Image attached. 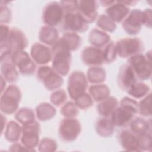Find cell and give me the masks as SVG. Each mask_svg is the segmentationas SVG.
Returning a JSON list of instances; mask_svg holds the SVG:
<instances>
[{
    "label": "cell",
    "mask_w": 152,
    "mask_h": 152,
    "mask_svg": "<svg viewBox=\"0 0 152 152\" xmlns=\"http://www.w3.org/2000/svg\"><path fill=\"white\" fill-rule=\"evenodd\" d=\"M110 116L115 127L125 128L138 113V103L130 97H125L119 102Z\"/></svg>",
    "instance_id": "obj_1"
},
{
    "label": "cell",
    "mask_w": 152,
    "mask_h": 152,
    "mask_svg": "<svg viewBox=\"0 0 152 152\" xmlns=\"http://www.w3.org/2000/svg\"><path fill=\"white\" fill-rule=\"evenodd\" d=\"M52 68L58 74L65 76L70 70L71 64V52L66 49L58 40L52 46Z\"/></svg>",
    "instance_id": "obj_2"
},
{
    "label": "cell",
    "mask_w": 152,
    "mask_h": 152,
    "mask_svg": "<svg viewBox=\"0 0 152 152\" xmlns=\"http://www.w3.org/2000/svg\"><path fill=\"white\" fill-rule=\"evenodd\" d=\"M127 64L132 68L138 80L144 81L151 77V50L145 55L140 53L129 58Z\"/></svg>",
    "instance_id": "obj_3"
},
{
    "label": "cell",
    "mask_w": 152,
    "mask_h": 152,
    "mask_svg": "<svg viewBox=\"0 0 152 152\" xmlns=\"http://www.w3.org/2000/svg\"><path fill=\"white\" fill-rule=\"evenodd\" d=\"M28 45V40L24 33L17 28L10 30L7 38L1 42V56L23 50Z\"/></svg>",
    "instance_id": "obj_4"
},
{
    "label": "cell",
    "mask_w": 152,
    "mask_h": 152,
    "mask_svg": "<svg viewBox=\"0 0 152 152\" xmlns=\"http://www.w3.org/2000/svg\"><path fill=\"white\" fill-rule=\"evenodd\" d=\"M21 99L20 88L15 86H8L1 93L0 109L2 113L7 115L14 113L18 109Z\"/></svg>",
    "instance_id": "obj_5"
},
{
    "label": "cell",
    "mask_w": 152,
    "mask_h": 152,
    "mask_svg": "<svg viewBox=\"0 0 152 152\" xmlns=\"http://www.w3.org/2000/svg\"><path fill=\"white\" fill-rule=\"evenodd\" d=\"M115 45L117 55L123 58H129L140 54L144 50L143 42L137 37H125L120 39Z\"/></svg>",
    "instance_id": "obj_6"
},
{
    "label": "cell",
    "mask_w": 152,
    "mask_h": 152,
    "mask_svg": "<svg viewBox=\"0 0 152 152\" xmlns=\"http://www.w3.org/2000/svg\"><path fill=\"white\" fill-rule=\"evenodd\" d=\"M87 87L88 80L84 72L75 71L70 74L68 80L67 90L72 100H75L86 93Z\"/></svg>",
    "instance_id": "obj_7"
},
{
    "label": "cell",
    "mask_w": 152,
    "mask_h": 152,
    "mask_svg": "<svg viewBox=\"0 0 152 152\" xmlns=\"http://www.w3.org/2000/svg\"><path fill=\"white\" fill-rule=\"evenodd\" d=\"M37 78L49 91L57 90L64 83L61 75L55 72L52 68L46 65H42L38 68Z\"/></svg>",
    "instance_id": "obj_8"
},
{
    "label": "cell",
    "mask_w": 152,
    "mask_h": 152,
    "mask_svg": "<svg viewBox=\"0 0 152 152\" xmlns=\"http://www.w3.org/2000/svg\"><path fill=\"white\" fill-rule=\"evenodd\" d=\"M40 126L36 121L22 125V133L21 136V144L31 151L39 145Z\"/></svg>",
    "instance_id": "obj_9"
},
{
    "label": "cell",
    "mask_w": 152,
    "mask_h": 152,
    "mask_svg": "<svg viewBox=\"0 0 152 152\" xmlns=\"http://www.w3.org/2000/svg\"><path fill=\"white\" fill-rule=\"evenodd\" d=\"M81 129V124L75 118H65L60 122L59 136L65 142H71L77 139Z\"/></svg>",
    "instance_id": "obj_10"
},
{
    "label": "cell",
    "mask_w": 152,
    "mask_h": 152,
    "mask_svg": "<svg viewBox=\"0 0 152 152\" xmlns=\"http://www.w3.org/2000/svg\"><path fill=\"white\" fill-rule=\"evenodd\" d=\"M61 24L64 30L75 33L87 31L89 26V24L77 11L65 12Z\"/></svg>",
    "instance_id": "obj_11"
},
{
    "label": "cell",
    "mask_w": 152,
    "mask_h": 152,
    "mask_svg": "<svg viewBox=\"0 0 152 152\" xmlns=\"http://www.w3.org/2000/svg\"><path fill=\"white\" fill-rule=\"evenodd\" d=\"M64 14L59 2H50L43 10L42 20L46 26L55 27L62 23Z\"/></svg>",
    "instance_id": "obj_12"
},
{
    "label": "cell",
    "mask_w": 152,
    "mask_h": 152,
    "mask_svg": "<svg viewBox=\"0 0 152 152\" xmlns=\"http://www.w3.org/2000/svg\"><path fill=\"white\" fill-rule=\"evenodd\" d=\"M11 59L19 72L23 75H32L36 71V64L29 55L24 50L15 51L11 54Z\"/></svg>",
    "instance_id": "obj_13"
},
{
    "label": "cell",
    "mask_w": 152,
    "mask_h": 152,
    "mask_svg": "<svg viewBox=\"0 0 152 152\" xmlns=\"http://www.w3.org/2000/svg\"><path fill=\"white\" fill-rule=\"evenodd\" d=\"M124 30L130 35L138 34L144 25L143 11L135 9L129 12L127 17L122 22Z\"/></svg>",
    "instance_id": "obj_14"
},
{
    "label": "cell",
    "mask_w": 152,
    "mask_h": 152,
    "mask_svg": "<svg viewBox=\"0 0 152 152\" xmlns=\"http://www.w3.org/2000/svg\"><path fill=\"white\" fill-rule=\"evenodd\" d=\"M11 54L8 53L1 56V75L5 81L14 83L18 78V71L12 61Z\"/></svg>",
    "instance_id": "obj_15"
},
{
    "label": "cell",
    "mask_w": 152,
    "mask_h": 152,
    "mask_svg": "<svg viewBox=\"0 0 152 152\" xmlns=\"http://www.w3.org/2000/svg\"><path fill=\"white\" fill-rule=\"evenodd\" d=\"M81 57L83 63L90 67L100 66L104 63L102 49L93 46L86 47Z\"/></svg>",
    "instance_id": "obj_16"
},
{
    "label": "cell",
    "mask_w": 152,
    "mask_h": 152,
    "mask_svg": "<svg viewBox=\"0 0 152 152\" xmlns=\"http://www.w3.org/2000/svg\"><path fill=\"white\" fill-rule=\"evenodd\" d=\"M117 81L119 88L126 92L137 82V78L134 71L127 63L121 66Z\"/></svg>",
    "instance_id": "obj_17"
},
{
    "label": "cell",
    "mask_w": 152,
    "mask_h": 152,
    "mask_svg": "<svg viewBox=\"0 0 152 152\" xmlns=\"http://www.w3.org/2000/svg\"><path fill=\"white\" fill-rule=\"evenodd\" d=\"M118 140L122 148L129 151H141L138 136L130 129H124L118 134Z\"/></svg>",
    "instance_id": "obj_18"
},
{
    "label": "cell",
    "mask_w": 152,
    "mask_h": 152,
    "mask_svg": "<svg viewBox=\"0 0 152 152\" xmlns=\"http://www.w3.org/2000/svg\"><path fill=\"white\" fill-rule=\"evenodd\" d=\"M77 12L89 24L94 22L97 18L98 2L96 1H79Z\"/></svg>",
    "instance_id": "obj_19"
},
{
    "label": "cell",
    "mask_w": 152,
    "mask_h": 152,
    "mask_svg": "<svg viewBox=\"0 0 152 152\" xmlns=\"http://www.w3.org/2000/svg\"><path fill=\"white\" fill-rule=\"evenodd\" d=\"M30 55L35 63L41 65H45L52 60L51 49L40 43H36L32 45Z\"/></svg>",
    "instance_id": "obj_20"
},
{
    "label": "cell",
    "mask_w": 152,
    "mask_h": 152,
    "mask_svg": "<svg viewBox=\"0 0 152 152\" xmlns=\"http://www.w3.org/2000/svg\"><path fill=\"white\" fill-rule=\"evenodd\" d=\"M130 12L129 8L121 1L115 2L106 10V15L116 23H121L127 17Z\"/></svg>",
    "instance_id": "obj_21"
},
{
    "label": "cell",
    "mask_w": 152,
    "mask_h": 152,
    "mask_svg": "<svg viewBox=\"0 0 152 152\" xmlns=\"http://www.w3.org/2000/svg\"><path fill=\"white\" fill-rule=\"evenodd\" d=\"M39 37L42 43L53 46L59 40V33L53 27L44 26L40 30Z\"/></svg>",
    "instance_id": "obj_22"
},
{
    "label": "cell",
    "mask_w": 152,
    "mask_h": 152,
    "mask_svg": "<svg viewBox=\"0 0 152 152\" xmlns=\"http://www.w3.org/2000/svg\"><path fill=\"white\" fill-rule=\"evenodd\" d=\"M88 41L93 46L101 49L110 42V37L106 32L94 28L89 33Z\"/></svg>",
    "instance_id": "obj_23"
},
{
    "label": "cell",
    "mask_w": 152,
    "mask_h": 152,
    "mask_svg": "<svg viewBox=\"0 0 152 152\" xmlns=\"http://www.w3.org/2000/svg\"><path fill=\"white\" fill-rule=\"evenodd\" d=\"M130 130L137 135L151 134V119L147 121L142 118L135 117L129 125Z\"/></svg>",
    "instance_id": "obj_24"
},
{
    "label": "cell",
    "mask_w": 152,
    "mask_h": 152,
    "mask_svg": "<svg viewBox=\"0 0 152 152\" xmlns=\"http://www.w3.org/2000/svg\"><path fill=\"white\" fill-rule=\"evenodd\" d=\"M59 42L68 50L74 51L81 45L80 36L75 33L66 32L58 40Z\"/></svg>",
    "instance_id": "obj_25"
},
{
    "label": "cell",
    "mask_w": 152,
    "mask_h": 152,
    "mask_svg": "<svg viewBox=\"0 0 152 152\" xmlns=\"http://www.w3.org/2000/svg\"><path fill=\"white\" fill-rule=\"evenodd\" d=\"M118 104V102L115 97L109 96L106 99L99 102L97 106V110L102 117L109 118Z\"/></svg>",
    "instance_id": "obj_26"
},
{
    "label": "cell",
    "mask_w": 152,
    "mask_h": 152,
    "mask_svg": "<svg viewBox=\"0 0 152 152\" xmlns=\"http://www.w3.org/2000/svg\"><path fill=\"white\" fill-rule=\"evenodd\" d=\"M88 94L93 100L100 102L109 96L110 89L104 84H96L91 85L88 88Z\"/></svg>",
    "instance_id": "obj_27"
},
{
    "label": "cell",
    "mask_w": 152,
    "mask_h": 152,
    "mask_svg": "<svg viewBox=\"0 0 152 152\" xmlns=\"http://www.w3.org/2000/svg\"><path fill=\"white\" fill-rule=\"evenodd\" d=\"M115 126L110 118L102 117L99 118L96 124L97 133L103 137H108L112 135Z\"/></svg>",
    "instance_id": "obj_28"
},
{
    "label": "cell",
    "mask_w": 152,
    "mask_h": 152,
    "mask_svg": "<svg viewBox=\"0 0 152 152\" xmlns=\"http://www.w3.org/2000/svg\"><path fill=\"white\" fill-rule=\"evenodd\" d=\"M22 126H21L17 122L11 121L6 126L4 132V137L5 139L12 142H16L21 136Z\"/></svg>",
    "instance_id": "obj_29"
},
{
    "label": "cell",
    "mask_w": 152,
    "mask_h": 152,
    "mask_svg": "<svg viewBox=\"0 0 152 152\" xmlns=\"http://www.w3.org/2000/svg\"><path fill=\"white\" fill-rule=\"evenodd\" d=\"M55 108L48 103H42L37 105L36 108L37 118L42 121L49 120L56 114Z\"/></svg>",
    "instance_id": "obj_30"
},
{
    "label": "cell",
    "mask_w": 152,
    "mask_h": 152,
    "mask_svg": "<svg viewBox=\"0 0 152 152\" xmlns=\"http://www.w3.org/2000/svg\"><path fill=\"white\" fill-rule=\"evenodd\" d=\"M87 78L91 84H101L106 78L105 70L100 66L90 67L87 71Z\"/></svg>",
    "instance_id": "obj_31"
},
{
    "label": "cell",
    "mask_w": 152,
    "mask_h": 152,
    "mask_svg": "<svg viewBox=\"0 0 152 152\" xmlns=\"http://www.w3.org/2000/svg\"><path fill=\"white\" fill-rule=\"evenodd\" d=\"M128 94L135 99H141L145 97L150 91V87L146 84L137 82L128 91Z\"/></svg>",
    "instance_id": "obj_32"
},
{
    "label": "cell",
    "mask_w": 152,
    "mask_h": 152,
    "mask_svg": "<svg viewBox=\"0 0 152 152\" xmlns=\"http://www.w3.org/2000/svg\"><path fill=\"white\" fill-rule=\"evenodd\" d=\"M97 26L104 32L112 33L116 28V23L106 14H102L98 17Z\"/></svg>",
    "instance_id": "obj_33"
},
{
    "label": "cell",
    "mask_w": 152,
    "mask_h": 152,
    "mask_svg": "<svg viewBox=\"0 0 152 152\" xmlns=\"http://www.w3.org/2000/svg\"><path fill=\"white\" fill-rule=\"evenodd\" d=\"M16 120L22 125L35 121V115L33 110L29 108L20 109L15 114Z\"/></svg>",
    "instance_id": "obj_34"
},
{
    "label": "cell",
    "mask_w": 152,
    "mask_h": 152,
    "mask_svg": "<svg viewBox=\"0 0 152 152\" xmlns=\"http://www.w3.org/2000/svg\"><path fill=\"white\" fill-rule=\"evenodd\" d=\"M104 63L109 64L113 62L117 56L116 45L113 42H110L102 49Z\"/></svg>",
    "instance_id": "obj_35"
},
{
    "label": "cell",
    "mask_w": 152,
    "mask_h": 152,
    "mask_svg": "<svg viewBox=\"0 0 152 152\" xmlns=\"http://www.w3.org/2000/svg\"><path fill=\"white\" fill-rule=\"evenodd\" d=\"M151 93L143 97L138 103V113L144 117H151Z\"/></svg>",
    "instance_id": "obj_36"
},
{
    "label": "cell",
    "mask_w": 152,
    "mask_h": 152,
    "mask_svg": "<svg viewBox=\"0 0 152 152\" xmlns=\"http://www.w3.org/2000/svg\"><path fill=\"white\" fill-rule=\"evenodd\" d=\"M78 109L75 102L69 101L63 104L61 113L65 118H75L78 115Z\"/></svg>",
    "instance_id": "obj_37"
},
{
    "label": "cell",
    "mask_w": 152,
    "mask_h": 152,
    "mask_svg": "<svg viewBox=\"0 0 152 152\" xmlns=\"http://www.w3.org/2000/svg\"><path fill=\"white\" fill-rule=\"evenodd\" d=\"M66 99L67 96L66 92L63 89H57L54 90L50 97L51 103L57 107L63 105Z\"/></svg>",
    "instance_id": "obj_38"
},
{
    "label": "cell",
    "mask_w": 152,
    "mask_h": 152,
    "mask_svg": "<svg viewBox=\"0 0 152 152\" xmlns=\"http://www.w3.org/2000/svg\"><path fill=\"white\" fill-rule=\"evenodd\" d=\"M74 102L77 106L82 110L87 109L91 107L93 104V100L87 93H86L77 98L74 100Z\"/></svg>",
    "instance_id": "obj_39"
},
{
    "label": "cell",
    "mask_w": 152,
    "mask_h": 152,
    "mask_svg": "<svg viewBox=\"0 0 152 152\" xmlns=\"http://www.w3.org/2000/svg\"><path fill=\"white\" fill-rule=\"evenodd\" d=\"M39 147L40 151H54L56 149L57 144L53 140L45 138L39 143Z\"/></svg>",
    "instance_id": "obj_40"
},
{
    "label": "cell",
    "mask_w": 152,
    "mask_h": 152,
    "mask_svg": "<svg viewBox=\"0 0 152 152\" xmlns=\"http://www.w3.org/2000/svg\"><path fill=\"white\" fill-rule=\"evenodd\" d=\"M59 3L65 13L77 11L78 2L77 1H61Z\"/></svg>",
    "instance_id": "obj_41"
},
{
    "label": "cell",
    "mask_w": 152,
    "mask_h": 152,
    "mask_svg": "<svg viewBox=\"0 0 152 152\" xmlns=\"http://www.w3.org/2000/svg\"><path fill=\"white\" fill-rule=\"evenodd\" d=\"M7 2H5V5H3L1 2V23L5 24L10 21L11 19V12L10 9L5 4Z\"/></svg>",
    "instance_id": "obj_42"
},
{
    "label": "cell",
    "mask_w": 152,
    "mask_h": 152,
    "mask_svg": "<svg viewBox=\"0 0 152 152\" xmlns=\"http://www.w3.org/2000/svg\"><path fill=\"white\" fill-rule=\"evenodd\" d=\"M144 25L151 28V10L148 8L143 11Z\"/></svg>",
    "instance_id": "obj_43"
},
{
    "label": "cell",
    "mask_w": 152,
    "mask_h": 152,
    "mask_svg": "<svg viewBox=\"0 0 152 152\" xmlns=\"http://www.w3.org/2000/svg\"><path fill=\"white\" fill-rule=\"evenodd\" d=\"M10 151H30L29 149L26 148L24 145H23L22 144L16 143L15 142L10 147Z\"/></svg>",
    "instance_id": "obj_44"
},
{
    "label": "cell",
    "mask_w": 152,
    "mask_h": 152,
    "mask_svg": "<svg viewBox=\"0 0 152 152\" xmlns=\"http://www.w3.org/2000/svg\"><path fill=\"white\" fill-rule=\"evenodd\" d=\"M115 1H100L99 2V3L103 6V7H105L106 8L109 7V6H110L111 5H112Z\"/></svg>",
    "instance_id": "obj_45"
}]
</instances>
